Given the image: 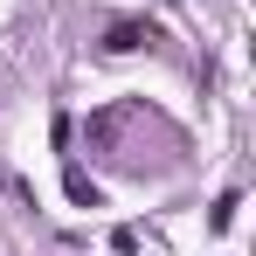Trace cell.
Returning <instances> with one entry per match:
<instances>
[{
	"label": "cell",
	"mask_w": 256,
	"mask_h": 256,
	"mask_svg": "<svg viewBox=\"0 0 256 256\" xmlns=\"http://www.w3.org/2000/svg\"><path fill=\"white\" fill-rule=\"evenodd\" d=\"M236 208H242V194H236V187H228V194H222V201H214V214H208V228H228V222H236Z\"/></svg>",
	"instance_id": "obj_4"
},
{
	"label": "cell",
	"mask_w": 256,
	"mask_h": 256,
	"mask_svg": "<svg viewBox=\"0 0 256 256\" xmlns=\"http://www.w3.org/2000/svg\"><path fill=\"white\" fill-rule=\"evenodd\" d=\"M160 42V28H152V21H111V28H104V56H138V48H152Z\"/></svg>",
	"instance_id": "obj_2"
},
{
	"label": "cell",
	"mask_w": 256,
	"mask_h": 256,
	"mask_svg": "<svg viewBox=\"0 0 256 256\" xmlns=\"http://www.w3.org/2000/svg\"><path fill=\"white\" fill-rule=\"evenodd\" d=\"M90 152L104 160L111 173H132V180H160V173H180L187 166V138L173 118H160L152 104H111L90 118Z\"/></svg>",
	"instance_id": "obj_1"
},
{
	"label": "cell",
	"mask_w": 256,
	"mask_h": 256,
	"mask_svg": "<svg viewBox=\"0 0 256 256\" xmlns=\"http://www.w3.org/2000/svg\"><path fill=\"white\" fill-rule=\"evenodd\" d=\"M62 194L76 201V208H104V194H97V180H90L76 160H62Z\"/></svg>",
	"instance_id": "obj_3"
}]
</instances>
